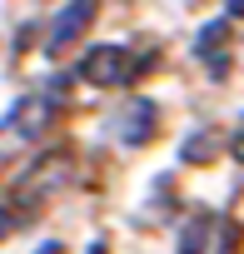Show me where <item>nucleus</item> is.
<instances>
[{
    "label": "nucleus",
    "mask_w": 244,
    "mask_h": 254,
    "mask_svg": "<svg viewBox=\"0 0 244 254\" xmlns=\"http://www.w3.org/2000/svg\"><path fill=\"white\" fill-rule=\"evenodd\" d=\"M50 125H55V95H50V90L20 95V100L5 110V120H0V175L15 170V165L40 145V135H50Z\"/></svg>",
    "instance_id": "f257e3e1"
},
{
    "label": "nucleus",
    "mask_w": 244,
    "mask_h": 254,
    "mask_svg": "<svg viewBox=\"0 0 244 254\" xmlns=\"http://www.w3.org/2000/svg\"><path fill=\"white\" fill-rule=\"evenodd\" d=\"M70 180H75V155L70 150H50V155H40L30 170H25V180L15 185V209L30 219L35 209H45L60 190H70Z\"/></svg>",
    "instance_id": "f03ea898"
},
{
    "label": "nucleus",
    "mask_w": 244,
    "mask_h": 254,
    "mask_svg": "<svg viewBox=\"0 0 244 254\" xmlns=\"http://www.w3.org/2000/svg\"><path fill=\"white\" fill-rule=\"evenodd\" d=\"M135 70H140V65L130 60L125 45H95V50L80 55V80H85V85H100V90H115V85L135 80Z\"/></svg>",
    "instance_id": "7ed1b4c3"
},
{
    "label": "nucleus",
    "mask_w": 244,
    "mask_h": 254,
    "mask_svg": "<svg viewBox=\"0 0 244 254\" xmlns=\"http://www.w3.org/2000/svg\"><path fill=\"white\" fill-rule=\"evenodd\" d=\"M95 10H100V0H65V10L55 15V25H50V40H45V55H70L75 45H80V35L95 25Z\"/></svg>",
    "instance_id": "20e7f679"
},
{
    "label": "nucleus",
    "mask_w": 244,
    "mask_h": 254,
    "mask_svg": "<svg viewBox=\"0 0 244 254\" xmlns=\"http://www.w3.org/2000/svg\"><path fill=\"white\" fill-rule=\"evenodd\" d=\"M234 244H239V234H234L229 219L199 214V219H189V229L180 239V254H234Z\"/></svg>",
    "instance_id": "39448f33"
},
{
    "label": "nucleus",
    "mask_w": 244,
    "mask_h": 254,
    "mask_svg": "<svg viewBox=\"0 0 244 254\" xmlns=\"http://www.w3.org/2000/svg\"><path fill=\"white\" fill-rule=\"evenodd\" d=\"M115 135L125 140V145H145V140L155 135V105L135 95V100H130L125 110L115 115Z\"/></svg>",
    "instance_id": "423d86ee"
},
{
    "label": "nucleus",
    "mask_w": 244,
    "mask_h": 254,
    "mask_svg": "<svg viewBox=\"0 0 244 254\" xmlns=\"http://www.w3.org/2000/svg\"><path fill=\"white\" fill-rule=\"evenodd\" d=\"M194 55L209 65V75H224V70H229V60H224V55H229V25H224V20L204 25L199 40H194Z\"/></svg>",
    "instance_id": "0eeeda50"
},
{
    "label": "nucleus",
    "mask_w": 244,
    "mask_h": 254,
    "mask_svg": "<svg viewBox=\"0 0 244 254\" xmlns=\"http://www.w3.org/2000/svg\"><path fill=\"white\" fill-rule=\"evenodd\" d=\"M20 224H25V214H20L15 204H0V239H10Z\"/></svg>",
    "instance_id": "6e6552de"
},
{
    "label": "nucleus",
    "mask_w": 244,
    "mask_h": 254,
    "mask_svg": "<svg viewBox=\"0 0 244 254\" xmlns=\"http://www.w3.org/2000/svg\"><path fill=\"white\" fill-rule=\"evenodd\" d=\"M229 150H234V160L244 165V120H239V130H234V140H229Z\"/></svg>",
    "instance_id": "1a4fd4ad"
},
{
    "label": "nucleus",
    "mask_w": 244,
    "mask_h": 254,
    "mask_svg": "<svg viewBox=\"0 0 244 254\" xmlns=\"http://www.w3.org/2000/svg\"><path fill=\"white\" fill-rule=\"evenodd\" d=\"M229 15H234V20H244V0H229Z\"/></svg>",
    "instance_id": "9d476101"
},
{
    "label": "nucleus",
    "mask_w": 244,
    "mask_h": 254,
    "mask_svg": "<svg viewBox=\"0 0 244 254\" xmlns=\"http://www.w3.org/2000/svg\"><path fill=\"white\" fill-rule=\"evenodd\" d=\"M35 254H65V249H60V244L50 239V244H45V249H35Z\"/></svg>",
    "instance_id": "9b49d317"
}]
</instances>
